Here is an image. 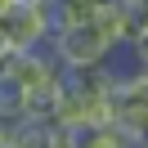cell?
I'll list each match as a JSON object with an SVG mask.
<instances>
[{
    "label": "cell",
    "mask_w": 148,
    "mask_h": 148,
    "mask_svg": "<svg viewBox=\"0 0 148 148\" xmlns=\"http://www.w3.org/2000/svg\"><path fill=\"white\" fill-rule=\"evenodd\" d=\"M49 36H54V5L0 0V54L49 45Z\"/></svg>",
    "instance_id": "1"
},
{
    "label": "cell",
    "mask_w": 148,
    "mask_h": 148,
    "mask_svg": "<svg viewBox=\"0 0 148 148\" xmlns=\"http://www.w3.org/2000/svg\"><path fill=\"white\" fill-rule=\"evenodd\" d=\"M58 103H63V81H45L27 90V121H58Z\"/></svg>",
    "instance_id": "2"
},
{
    "label": "cell",
    "mask_w": 148,
    "mask_h": 148,
    "mask_svg": "<svg viewBox=\"0 0 148 148\" xmlns=\"http://www.w3.org/2000/svg\"><path fill=\"white\" fill-rule=\"evenodd\" d=\"M126 54L135 58V63H144V67H148V27H144V32H139V36H135V45H130Z\"/></svg>",
    "instance_id": "3"
},
{
    "label": "cell",
    "mask_w": 148,
    "mask_h": 148,
    "mask_svg": "<svg viewBox=\"0 0 148 148\" xmlns=\"http://www.w3.org/2000/svg\"><path fill=\"white\" fill-rule=\"evenodd\" d=\"M23 5H54V0H23Z\"/></svg>",
    "instance_id": "4"
}]
</instances>
